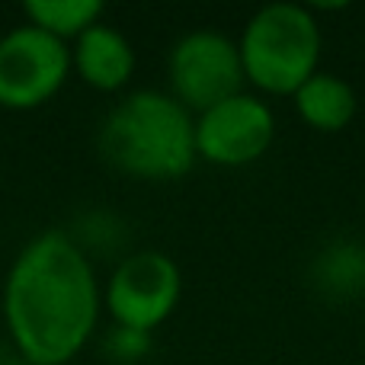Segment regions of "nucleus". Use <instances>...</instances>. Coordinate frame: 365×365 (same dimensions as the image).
I'll list each match as a JSON object with an SVG mask.
<instances>
[{"label": "nucleus", "instance_id": "obj_6", "mask_svg": "<svg viewBox=\"0 0 365 365\" xmlns=\"http://www.w3.org/2000/svg\"><path fill=\"white\" fill-rule=\"evenodd\" d=\"M71 45L29 23L0 36V106L38 109L68 83Z\"/></svg>", "mask_w": 365, "mask_h": 365}, {"label": "nucleus", "instance_id": "obj_9", "mask_svg": "<svg viewBox=\"0 0 365 365\" xmlns=\"http://www.w3.org/2000/svg\"><path fill=\"white\" fill-rule=\"evenodd\" d=\"M292 100H295L298 119L324 135L343 132L356 119V90L343 77L327 74V71H317L314 77H308L292 93Z\"/></svg>", "mask_w": 365, "mask_h": 365}, {"label": "nucleus", "instance_id": "obj_3", "mask_svg": "<svg viewBox=\"0 0 365 365\" xmlns=\"http://www.w3.org/2000/svg\"><path fill=\"white\" fill-rule=\"evenodd\" d=\"M321 26L302 4H266L240 32L244 81L269 96H292L321 64Z\"/></svg>", "mask_w": 365, "mask_h": 365}, {"label": "nucleus", "instance_id": "obj_2", "mask_svg": "<svg viewBox=\"0 0 365 365\" xmlns=\"http://www.w3.org/2000/svg\"><path fill=\"white\" fill-rule=\"evenodd\" d=\"M109 167L132 180L173 182L195 167V119L164 90H135L106 113L96 135Z\"/></svg>", "mask_w": 365, "mask_h": 365}, {"label": "nucleus", "instance_id": "obj_11", "mask_svg": "<svg viewBox=\"0 0 365 365\" xmlns=\"http://www.w3.org/2000/svg\"><path fill=\"white\" fill-rule=\"evenodd\" d=\"M109 362L115 365H135L151 353V334H141V330H128V327H113L103 340Z\"/></svg>", "mask_w": 365, "mask_h": 365}, {"label": "nucleus", "instance_id": "obj_1", "mask_svg": "<svg viewBox=\"0 0 365 365\" xmlns=\"http://www.w3.org/2000/svg\"><path fill=\"white\" fill-rule=\"evenodd\" d=\"M100 308L93 263L64 231L26 240L6 269L0 317L26 365H68L96 334Z\"/></svg>", "mask_w": 365, "mask_h": 365}, {"label": "nucleus", "instance_id": "obj_5", "mask_svg": "<svg viewBox=\"0 0 365 365\" xmlns=\"http://www.w3.org/2000/svg\"><path fill=\"white\" fill-rule=\"evenodd\" d=\"M182 295V272L173 257L160 250L128 253L115 263L103 285V308L115 327L151 334L177 311Z\"/></svg>", "mask_w": 365, "mask_h": 365}, {"label": "nucleus", "instance_id": "obj_4", "mask_svg": "<svg viewBox=\"0 0 365 365\" xmlns=\"http://www.w3.org/2000/svg\"><path fill=\"white\" fill-rule=\"evenodd\" d=\"M167 77H170V96L195 115L244 93L247 83L237 42L215 29H195L180 36L167 55Z\"/></svg>", "mask_w": 365, "mask_h": 365}, {"label": "nucleus", "instance_id": "obj_8", "mask_svg": "<svg viewBox=\"0 0 365 365\" xmlns=\"http://www.w3.org/2000/svg\"><path fill=\"white\" fill-rule=\"evenodd\" d=\"M135 68H138V58H135L132 42L103 19L81 32L71 45V71L100 93H119L122 87H128Z\"/></svg>", "mask_w": 365, "mask_h": 365}, {"label": "nucleus", "instance_id": "obj_7", "mask_svg": "<svg viewBox=\"0 0 365 365\" xmlns=\"http://www.w3.org/2000/svg\"><path fill=\"white\" fill-rule=\"evenodd\" d=\"M276 138V113L253 93H237L195 115V158L215 167L257 164Z\"/></svg>", "mask_w": 365, "mask_h": 365}, {"label": "nucleus", "instance_id": "obj_10", "mask_svg": "<svg viewBox=\"0 0 365 365\" xmlns=\"http://www.w3.org/2000/svg\"><path fill=\"white\" fill-rule=\"evenodd\" d=\"M23 16L36 29L61 42H74L81 32L103 19V4L100 0H26Z\"/></svg>", "mask_w": 365, "mask_h": 365}]
</instances>
